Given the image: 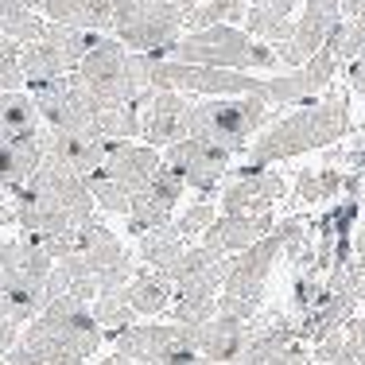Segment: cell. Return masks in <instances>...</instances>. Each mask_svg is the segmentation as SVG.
I'll return each instance as SVG.
<instances>
[{
  "label": "cell",
  "mask_w": 365,
  "mask_h": 365,
  "mask_svg": "<svg viewBox=\"0 0 365 365\" xmlns=\"http://www.w3.org/2000/svg\"><path fill=\"white\" fill-rule=\"evenodd\" d=\"M93 218H98V206L82 175H74L51 152L12 195V225H20V233H31V237H66Z\"/></svg>",
  "instance_id": "1"
},
{
  "label": "cell",
  "mask_w": 365,
  "mask_h": 365,
  "mask_svg": "<svg viewBox=\"0 0 365 365\" xmlns=\"http://www.w3.org/2000/svg\"><path fill=\"white\" fill-rule=\"evenodd\" d=\"M354 133V120H350V98L338 90L323 93L319 101H303L295 113L280 117L272 128H260L257 144L249 148V163H272L292 160V155L303 152H315V148L338 144L342 136Z\"/></svg>",
  "instance_id": "2"
},
{
  "label": "cell",
  "mask_w": 365,
  "mask_h": 365,
  "mask_svg": "<svg viewBox=\"0 0 365 365\" xmlns=\"http://www.w3.org/2000/svg\"><path fill=\"white\" fill-rule=\"evenodd\" d=\"M168 58L190 66H222V71H272L280 58L268 43L253 39L237 24H210V28L187 31L171 43Z\"/></svg>",
  "instance_id": "3"
},
{
  "label": "cell",
  "mask_w": 365,
  "mask_h": 365,
  "mask_svg": "<svg viewBox=\"0 0 365 365\" xmlns=\"http://www.w3.org/2000/svg\"><path fill=\"white\" fill-rule=\"evenodd\" d=\"M272 120V106L264 98L241 93V98H206L190 101L187 109V136H198L206 144H222L230 152H241L245 140H253L260 128Z\"/></svg>",
  "instance_id": "4"
},
{
  "label": "cell",
  "mask_w": 365,
  "mask_h": 365,
  "mask_svg": "<svg viewBox=\"0 0 365 365\" xmlns=\"http://www.w3.org/2000/svg\"><path fill=\"white\" fill-rule=\"evenodd\" d=\"M109 31L136 55L168 58L171 43L182 36V0H117Z\"/></svg>",
  "instance_id": "5"
},
{
  "label": "cell",
  "mask_w": 365,
  "mask_h": 365,
  "mask_svg": "<svg viewBox=\"0 0 365 365\" xmlns=\"http://www.w3.org/2000/svg\"><path fill=\"white\" fill-rule=\"evenodd\" d=\"M113 354L128 361H140V365H182V361H195V330L190 327H175V323H152L140 327L133 323L128 330H117L109 338Z\"/></svg>",
  "instance_id": "6"
},
{
  "label": "cell",
  "mask_w": 365,
  "mask_h": 365,
  "mask_svg": "<svg viewBox=\"0 0 365 365\" xmlns=\"http://www.w3.org/2000/svg\"><path fill=\"white\" fill-rule=\"evenodd\" d=\"M160 160L182 179V187H190L202 198H210L214 190H218V182L233 171L237 152H230V148H222V144H206V140H198V136H182V140L163 148Z\"/></svg>",
  "instance_id": "7"
},
{
  "label": "cell",
  "mask_w": 365,
  "mask_h": 365,
  "mask_svg": "<svg viewBox=\"0 0 365 365\" xmlns=\"http://www.w3.org/2000/svg\"><path fill=\"white\" fill-rule=\"evenodd\" d=\"M284 195H288L284 175H276L264 163H245V168H237V175H233L230 187L222 190L218 214H264V210H272Z\"/></svg>",
  "instance_id": "8"
},
{
  "label": "cell",
  "mask_w": 365,
  "mask_h": 365,
  "mask_svg": "<svg viewBox=\"0 0 365 365\" xmlns=\"http://www.w3.org/2000/svg\"><path fill=\"white\" fill-rule=\"evenodd\" d=\"M155 168H160V148L133 144V140H109L106 144V160H101L98 171L136 198L148 182H152Z\"/></svg>",
  "instance_id": "9"
},
{
  "label": "cell",
  "mask_w": 365,
  "mask_h": 365,
  "mask_svg": "<svg viewBox=\"0 0 365 365\" xmlns=\"http://www.w3.org/2000/svg\"><path fill=\"white\" fill-rule=\"evenodd\" d=\"M187 93L175 90H155L140 106V140L148 148H168L187 136Z\"/></svg>",
  "instance_id": "10"
},
{
  "label": "cell",
  "mask_w": 365,
  "mask_h": 365,
  "mask_svg": "<svg viewBox=\"0 0 365 365\" xmlns=\"http://www.w3.org/2000/svg\"><path fill=\"white\" fill-rule=\"evenodd\" d=\"M272 225H276L272 210H264V214H218L202 230V245L214 249L218 257H233L241 249H249L253 241H260Z\"/></svg>",
  "instance_id": "11"
},
{
  "label": "cell",
  "mask_w": 365,
  "mask_h": 365,
  "mask_svg": "<svg viewBox=\"0 0 365 365\" xmlns=\"http://www.w3.org/2000/svg\"><path fill=\"white\" fill-rule=\"evenodd\" d=\"M190 330H195V350L206 365H233L237 354L245 350L253 327H249L245 319L214 315V319H206L202 327H190Z\"/></svg>",
  "instance_id": "12"
},
{
  "label": "cell",
  "mask_w": 365,
  "mask_h": 365,
  "mask_svg": "<svg viewBox=\"0 0 365 365\" xmlns=\"http://www.w3.org/2000/svg\"><path fill=\"white\" fill-rule=\"evenodd\" d=\"M117 0H36V12L47 24H63L78 31H109Z\"/></svg>",
  "instance_id": "13"
},
{
  "label": "cell",
  "mask_w": 365,
  "mask_h": 365,
  "mask_svg": "<svg viewBox=\"0 0 365 365\" xmlns=\"http://www.w3.org/2000/svg\"><path fill=\"white\" fill-rule=\"evenodd\" d=\"M106 144L109 140H98V136H86V133H51L47 128V152L55 160H63L74 175H93L106 160Z\"/></svg>",
  "instance_id": "14"
},
{
  "label": "cell",
  "mask_w": 365,
  "mask_h": 365,
  "mask_svg": "<svg viewBox=\"0 0 365 365\" xmlns=\"http://www.w3.org/2000/svg\"><path fill=\"white\" fill-rule=\"evenodd\" d=\"M125 295L133 303L136 319H155V315H168L171 299H175V288L168 284V276L152 272V268H136L133 280L125 284Z\"/></svg>",
  "instance_id": "15"
},
{
  "label": "cell",
  "mask_w": 365,
  "mask_h": 365,
  "mask_svg": "<svg viewBox=\"0 0 365 365\" xmlns=\"http://www.w3.org/2000/svg\"><path fill=\"white\" fill-rule=\"evenodd\" d=\"M16 63H20L24 86H39V82H51V78H63V74L74 71L71 58H66L47 36L36 39V43H24L20 55H16Z\"/></svg>",
  "instance_id": "16"
},
{
  "label": "cell",
  "mask_w": 365,
  "mask_h": 365,
  "mask_svg": "<svg viewBox=\"0 0 365 365\" xmlns=\"http://www.w3.org/2000/svg\"><path fill=\"white\" fill-rule=\"evenodd\" d=\"M43 120H39V109L31 101L28 90H4L0 93V144L4 140H16V136H31L39 133Z\"/></svg>",
  "instance_id": "17"
},
{
  "label": "cell",
  "mask_w": 365,
  "mask_h": 365,
  "mask_svg": "<svg viewBox=\"0 0 365 365\" xmlns=\"http://www.w3.org/2000/svg\"><path fill=\"white\" fill-rule=\"evenodd\" d=\"M47 31V20L36 12V0H0V36L12 43H36Z\"/></svg>",
  "instance_id": "18"
},
{
  "label": "cell",
  "mask_w": 365,
  "mask_h": 365,
  "mask_svg": "<svg viewBox=\"0 0 365 365\" xmlns=\"http://www.w3.org/2000/svg\"><path fill=\"white\" fill-rule=\"evenodd\" d=\"M187 249V241L175 233V225H160V230H148L140 233V245H136V253H140V264L152 268V272H168L171 264H175V257Z\"/></svg>",
  "instance_id": "19"
},
{
  "label": "cell",
  "mask_w": 365,
  "mask_h": 365,
  "mask_svg": "<svg viewBox=\"0 0 365 365\" xmlns=\"http://www.w3.org/2000/svg\"><path fill=\"white\" fill-rule=\"evenodd\" d=\"M90 315H93V323L101 327L106 342L117 334V330H128L133 323H140V319H136V311H133V303H128V295H125V288L98 292L90 299Z\"/></svg>",
  "instance_id": "20"
},
{
  "label": "cell",
  "mask_w": 365,
  "mask_h": 365,
  "mask_svg": "<svg viewBox=\"0 0 365 365\" xmlns=\"http://www.w3.org/2000/svg\"><path fill=\"white\" fill-rule=\"evenodd\" d=\"M342 175L338 168H323V171H299V182H295V202L303 206H323L330 198L342 195Z\"/></svg>",
  "instance_id": "21"
},
{
  "label": "cell",
  "mask_w": 365,
  "mask_h": 365,
  "mask_svg": "<svg viewBox=\"0 0 365 365\" xmlns=\"http://www.w3.org/2000/svg\"><path fill=\"white\" fill-rule=\"evenodd\" d=\"M128 218V233H148V230H160V225H168L171 218H175V206L171 202H163V198H155L152 190H140L136 195V202H133V210L125 214Z\"/></svg>",
  "instance_id": "22"
},
{
  "label": "cell",
  "mask_w": 365,
  "mask_h": 365,
  "mask_svg": "<svg viewBox=\"0 0 365 365\" xmlns=\"http://www.w3.org/2000/svg\"><path fill=\"white\" fill-rule=\"evenodd\" d=\"M175 327H202L206 319L218 315V295L206 292H175V303L168 307Z\"/></svg>",
  "instance_id": "23"
},
{
  "label": "cell",
  "mask_w": 365,
  "mask_h": 365,
  "mask_svg": "<svg viewBox=\"0 0 365 365\" xmlns=\"http://www.w3.org/2000/svg\"><path fill=\"white\" fill-rule=\"evenodd\" d=\"M245 31L260 43H268V47H280L284 39L292 36V20L280 12H272V8H257L249 4L245 8Z\"/></svg>",
  "instance_id": "24"
},
{
  "label": "cell",
  "mask_w": 365,
  "mask_h": 365,
  "mask_svg": "<svg viewBox=\"0 0 365 365\" xmlns=\"http://www.w3.org/2000/svg\"><path fill=\"white\" fill-rule=\"evenodd\" d=\"M218 253L214 249H206V245H195V249H182V253L175 257V264L168 268V284L171 288H182V284H190V280H198L202 272H210L214 264H218Z\"/></svg>",
  "instance_id": "25"
},
{
  "label": "cell",
  "mask_w": 365,
  "mask_h": 365,
  "mask_svg": "<svg viewBox=\"0 0 365 365\" xmlns=\"http://www.w3.org/2000/svg\"><path fill=\"white\" fill-rule=\"evenodd\" d=\"M214 218H218V206H214L210 198H198V202L187 206L179 218H171V225H175V233H179L182 241H190V237H202V230H206Z\"/></svg>",
  "instance_id": "26"
},
{
  "label": "cell",
  "mask_w": 365,
  "mask_h": 365,
  "mask_svg": "<svg viewBox=\"0 0 365 365\" xmlns=\"http://www.w3.org/2000/svg\"><path fill=\"white\" fill-rule=\"evenodd\" d=\"M323 292H327L323 276H315V272H299V276H295V284H292V307H295V319L307 315V311H315V307H319V299H323Z\"/></svg>",
  "instance_id": "27"
},
{
  "label": "cell",
  "mask_w": 365,
  "mask_h": 365,
  "mask_svg": "<svg viewBox=\"0 0 365 365\" xmlns=\"http://www.w3.org/2000/svg\"><path fill=\"white\" fill-rule=\"evenodd\" d=\"M16 55H20V43L0 36V90H24V74H20Z\"/></svg>",
  "instance_id": "28"
},
{
  "label": "cell",
  "mask_w": 365,
  "mask_h": 365,
  "mask_svg": "<svg viewBox=\"0 0 365 365\" xmlns=\"http://www.w3.org/2000/svg\"><path fill=\"white\" fill-rule=\"evenodd\" d=\"M206 8H210V16L218 24H237V20H245V0H206Z\"/></svg>",
  "instance_id": "29"
},
{
  "label": "cell",
  "mask_w": 365,
  "mask_h": 365,
  "mask_svg": "<svg viewBox=\"0 0 365 365\" xmlns=\"http://www.w3.org/2000/svg\"><path fill=\"white\" fill-rule=\"evenodd\" d=\"M346 78H350V90L365 98V55H358V58L346 63Z\"/></svg>",
  "instance_id": "30"
},
{
  "label": "cell",
  "mask_w": 365,
  "mask_h": 365,
  "mask_svg": "<svg viewBox=\"0 0 365 365\" xmlns=\"http://www.w3.org/2000/svg\"><path fill=\"white\" fill-rule=\"evenodd\" d=\"M16 338H20V323H8V319H0V358H4V354L16 346Z\"/></svg>",
  "instance_id": "31"
},
{
  "label": "cell",
  "mask_w": 365,
  "mask_h": 365,
  "mask_svg": "<svg viewBox=\"0 0 365 365\" xmlns=\"http://www.w3.org/2000/svg\"><path fill=\"white\" fill-rule=\"evenodd\" d=\"M354 257H358V260H354V268L365 276V218H361V230L354 233Z\"/></svg>",
  "instance_id": "32"
},
{
  "label": "cell",
  "mask_w": 365,
  "mask_h": 365,
  "mask_svg": "<svg viewBox=\"0 0 365 365\" xmlns=\"http://www.w3.org/2000/svg\"><path fill=\"white\" fill-rule=\"evenodd\" d=\"M361 133H365V120H361Z\"/></svg>",
  "instance_id": "33"
}]
</instances>
